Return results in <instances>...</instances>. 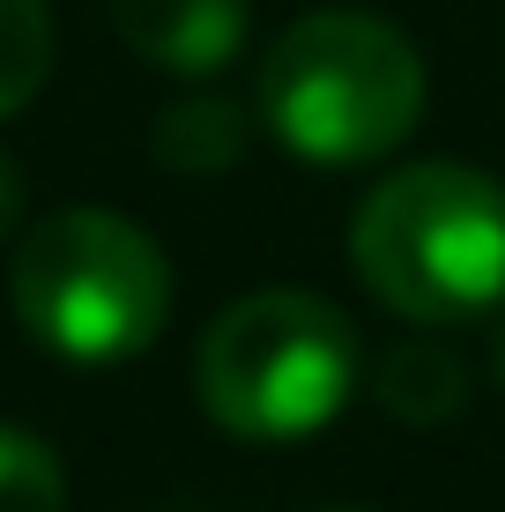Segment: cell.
Here are the masks:
<instances>
[{
  "label": "cell",
  "mask_w": 505,
  "mask_h": 512,
  "mask_svg": "<svg viewBox=\"0 0 505 512\" xmlns=\"http://www.w3.org/2000/svg\"><path fill=\"white\" fill-rule=\"evenodd\" d=\"M15 320L67 364H127L171 320V260L119 208H60L15 253Z\"/></svg>",
  "instance_id": "4"
},
{
  "label": "cell",
  "mask_w": 505,
  "mask_h": 512,
  "mask_svg": "<svg viewBox=\"0 0 505 512\" xmlns=\"http://www.w3.org/2000/svg\"><path fill=\"white\" fill-rule=\"evenodd\" d=\"M364 349L342 305L312 290H253L216 312L194 349L201 409L238 438H305L350 409Z\"/></svg>",
  "instance_id": "3"
},
{
  "label": "cell",
  "mask_w": 505,
  "mask_h": 512,
  "mask_svg": "<svg viewBox=\"0 0 505 512\" xmlns=\"http://www.w3.org/2000/svg\"><path fill=\"white\" fill-rule=\"evenodd\" d=\"M112 30L164 75H216L246 45V0H112Z\"/></svg>",
  "instance_id": "5"
},
{
  "label": "cell",
  "mask_w": 505,
  "mask_h": 512,
  "mask_svg": "<svg viewBox=\"0 0 505 512\" xmlns=\"http://www.w3.org/2000/svg\"><path fill=\"white\" fill-rule=\"evenodd\" d=\"M260 119L320 171L379 164L424 119V60L379 15H298L260 60Z\"/></svg>",
  "instance_id": "2"
},
{
  "label": "cell",
  "mask_w": 505,
  "mask_h": 512,
  "mask_svg": "<svg viewBox=\"0 0 505 512\" xmlns=\"http://www.w3.org/2000/svg\"><path fill=\"white\" fill-rule=\"evenodd\" d=\"M491 372H498V386H505V327H498V342H491Z\"/></svg>",
  "instance_id": "11"
},
{
  "label": "cell",
  "mask_w": 505,
  "mask_h": 512,
  "mask_svg": "<svg viewBox=\"0 0 505 512\" xmlns=\"http://www.w3.org/2000/svg\"><path fill=\"white\" fill-rule=\"evenodd\" d=\"M0 512H67L60 453L15 423H0Z\"/></svg>",
  "instance_id": "9"
},
{
  "label": "cell",
  "mask_w": 505,
  "mask_h": 512,
  "mask_svg": "<svg viewBox=\"0 0 505 512\" xmlns=\"http://www.w3.org/2000/svg\"><path fill=\"white\" fill-rule=\"evenodd\" d=\"M379 401L402 423H439L468 401V372L446 342H394L379 357Z\"/></svg>",
  "instance_id": "7"
},
{
  "label": "cell",
  "mask_w": 505,
  "mask_h": 512,
  "mask_svg": "<svg viewBox=\"0 0 505 512\" xmlns=\"http://www.w3.org/2000/svg\"><path fill=\"white\" fill-rule=\"evenodd\" d=\"M52 75V8L45 0H0V119H15Z\"/></svg>",
  "instance_id": "8"
},
{
  "label": "cell",
  "mask_w": 505,
  "mask_h": 512,
  "mask_svg": "<svg viewBox=\"0 0 505 512\" xmlns=\"http://www.w3.org/2000/svg\"><path fill=\"white\" fill-rule=\"evenodd\" d=\"M350 260L402 320H476L505 305V186L476 164H402L357 201Z\"/></svg>",
  "instance_id": "1"
},
{
  "label": "cell",
  "mask_w": 505,
  "mask_h": 512,
  "mask_svg": "<svg viewBox=\"0 0 505 512\" xmlns=\"http://www.w3.org/2000/svg\"><path fill=\"white\" fill-rule=\"evenodd\" d=\"M149 149L164 171H231L246 156V112L231 97H179L156 112Z\"/></svg>",
  "instance_id": "6"
},
{
  "label": "cell",
  "mask_w": 505,
  "mask_h": 512,
  "mask_svg": "<svg viewBox=\"0 0 505 512\" xmlns=\"http://www.w3.org/2000/svg\"><path fill=\"white\" fill-rule=\"evenodd\" d=\"M23 216V179H15V164H8V149H0V238H8V223Z\"/></svg>",
  "instance_id": "10"
}]
</instances>
